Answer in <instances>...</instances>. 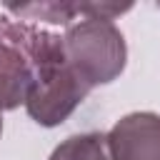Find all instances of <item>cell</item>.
<instances>
[{
	"label": "cell",
	"instance_id": "1",
	"mask_svg": "<svg viewBox=\"0 0 160 160\" xmlns=\"http://www.w3.org/2000/svg\"><path fill=\"white\" fill-rule=\"evenodd\" d=\"M90 88L72 72L62 52V38L55 32L40 35L35 50V80L25 100L28 115L45 128L60 125L85 100Z\"/></svg>",
	"mask_w": 160,
	"mask_h": 160
},
{
	"label": "cell",
	"instance_id": "2",
	"mask_svg": "<svg viewBox=\"0 0 160 160\" xmlns=\"http://www.w3.org/2000/svg\"><path fill=\"white\" fill-rule=\"evenodd\" d=\"M62 52L72 72L92 90L125 70V38L110 18L85 15L62 35Z\"/></svg>",
	"mask_w": 160,
	"mask_h": 160
},
{
	"label": "cell",
	"instance_id": "3",
	"mask_svg": "<svg viewBox=\"0 0 160 160\" xmlns=\"http://www.w3.org/2000/svg\"><path fill=\"white\" fill-rule=\"evenodd\" d=\"M42 30L0 18V112L25 105L35 80V50Z\"/></svg>",
	"mask_w": 160,
	"mask_h": 160
},
{
	"label": "cell",
	"instance_id": "4",
	"mask_svg": "<svg viewBox=\"0 0 160 160\" xmlns=\"http://www.w3.org/2000/svg\"><path fill=\"white\" fill-rule=\"evenodd\" d=\"M105 138L110 160H160V115L155 112H130Z\"/></svg>",
	"mask_w": 160,
	"mask_h": 160
},
{
	"label": "cell",
	"instance_id": "5",
	"mask_svg": "<svg viewBox=\"0 0 160 160\" xmlns=\"http://www.w3.org/2000/svg\"><path fill=\"white\" fill-rule=\"evenodd\" d=\"M50 160H110L108 138L102 132L72 135L52 150Z\"/></svg>",
	"mask_w": 160,
	"mask_h": 160
},
{
	"label": "cell",
	"instance_id": "6",
	"mask_svg": "<svg viewBox=\"0 0 160 160\" xmlns=\"http://www.w3.org/2000/svg\"><path fill=\"white\" fill-rule=\"evenodd\" d=\"M0 132H2V118H0Z\"/></svg>",
	"mask_w": 160,
	"mask_h": 160
}]
</instances>
